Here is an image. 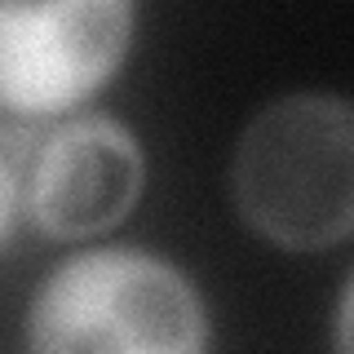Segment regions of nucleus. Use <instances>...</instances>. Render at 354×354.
<instances>
[{
    "label": "nucleus",
    "instance_id": "obj_1",
    "mask_svg": "<svg viewBox=\"0 0 354 354\" xmlns=\"http://www.w3.org/2000/svg\"><path fill=\"white\" fill-rule=\"evenodd\" d=\"M230 199L257 239L324 252L354 230V111L341 93L297 88L243 124L230 155Z\"/></svg>",
    "mask_w": 354,
    "mask_h": 354
},
{
    "label": "nucleus",
    "instance_id": "obj_2",
    "mask_svg": "<svg viewBox=\"0 0 354 354\" xmlns=\"http://www.w3.org/2000/svg\"><path fill=\"white\" fill-rule=\"evenodd\" d=\"M208 301L177 261L138 243L62 257L27 301V354H208Z\"/></svg>",
    "mask_w": 354,
    "mask_h": 354
},
{
    "label": "nucleus",
    "instance_id": "obj_3",
    "mask_svg": "<svg viewBox=\"0 0 354 354\" xmlns=\"http://www.w3.org/2000/svg\"><path fill=\"white\" fill-rule=\"evenodd\" d=\"M138 9L129 0H0V111L58 120L120 75Z\"/></svg>",
    "mask_w": 354,
    "mask_h": 354
},
{
    "label": "nucleus",
    "instance_id": "obj_4",
    "mask_svg": "<svg viewBox=\"0 0 354 354\" xmlns=\"http://www.w3.org/2000/svg\"><path fill=\"white\" fill-rule=\"evenodd\" d=\"M147 191V147L106 111L66 115L36 147L22 177V213L44 239H102Z\"/></svg>",
    "mask_w": 354,
    "mask_h": 354
},
{
    "label": "nucleus",
    "instance_id": "obj_5",
    "mask_svg": "<svg viewBox=\"0 0 354 354\" xmlns=\"http://www.w3.org/2000/svg\"><path fill=\"white\" fill-rule=\"evenodd\" d=\"M18 213H22V177L14 173V164L0 155V252H5L9 239H14Z\"/></svg>",
    "mask_w": 354,
    "mask_h": 354
},
{
    "label": "nucleus",
    "instance_id": "obj_6",
    "mask_svg": "<svg viewBox=\"0 0 354 354\" xmlns=\"http://www.w3.org/2000/svg\"><path fill=\"white\" fill-rule=\"evenodd\" d=\"M332 324H337V350L332 354H350V274H346V288H341V297H337Z\"/></svg>",
    "mask_w": 354,
    "mask_h": 354
}]
</instances>
